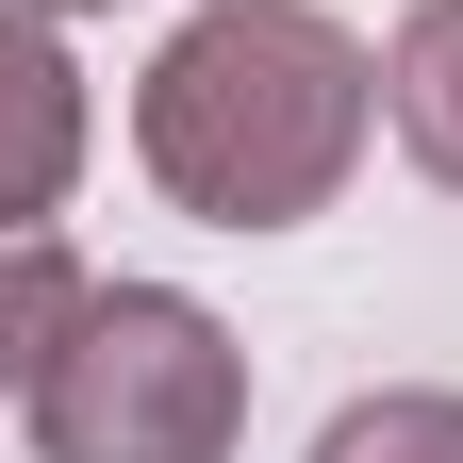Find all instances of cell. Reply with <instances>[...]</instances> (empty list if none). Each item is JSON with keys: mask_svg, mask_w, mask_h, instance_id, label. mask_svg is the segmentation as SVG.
<instances>
[{"mask_svg": "<svg viewBox=\"0 0 463 463\" xmlns=\"http://www.w3.org/2000/svg\"><path fill=\"white\" fill-rule=\"evenodd\" d=\"M249 447V347L183 281H99L33 364V463H232Z\"/></svg>", "mask_w": 463, "mask_h": 463, "instance_id": "7a4b0ae2", "label": "cell"}, {"mask_svg": "<svg viewBox=\"0 0 463 463\" xmlns=\"http://www.w3.org/2000/svg\"><path fill=\"white\" fill-rule=\"evenodd\" d=\"M315 463H463V397L447 381H397V397H347L315 430Z\"/></svg>", "mask_w": 463, "mask_h": 463, "instance_id": "8992f818", "label": "cell"}, {"mask_svg": "<svg viewBox=\"0 0 463 463\" xmlns=\"http://www.w3.org/2000/svg\"><path fill=\"white\" fill-rule=\"evenodd\" d=\"M83 298H99V281L67 265V232H0V397H33V364L67 347Z\"/></svg>", "mask_w": 463, "mask_h": 463, "instance_id": "5b68a950", "label": "cell"}, {"mask_svg": "<svg viewBox=\"0 0 463 463\" xmlns=\"http://www.w3.org/2000/svg\"><path fill=\"white\" fill-rule=\"evenodd\" d=\"M381 116H397V149L463 199V0H414V17H397V50H381Z\"/></svg>", "mask_w": 463, "mask_h": 463, "instance_id": "277c9868", "label": "cell"}, {"mask_svg": "<svg viewBox=\"0 0 463 463\" xmlns=\"http://www.w3.org/2000/svg\"><path fill=\"white\" fill-rule=\"evenodd\" d=\"M17 17H99V0H17Z\"/></svg>", "mask_w": 463, "mask_h": 463, "instance_id": "52a82bcc", "label": "cell"}, {"mask_svg": "<svg viewBox=\"0 0 463 463\" xmlns=\"http://www.w3.org/2000/svg\"><path fill=\"white\" fill-rule=\"evenodd\" d=\"M67 183H83V67L50 17L0 0V232H50Z\"/></svg>", "mask_w": 463, "mask_h": 463, "instance_id": "3957f363", "label": "cell"}, {"mask_svg": "<svg viewBox=\"0 0 463 463\" xmlns=\"http://www.w3.org/2000/svg\"><path fill=\"white\" fill-rule=\"evenodd\" d=\"M381 133V50L315 0H199L133 83V149L199 232H298Z\"/></svg>", "mask_w": 463, "mask_h": 463, "instance_id": "6da1fadb", "label": "cell"}]
</instances>
